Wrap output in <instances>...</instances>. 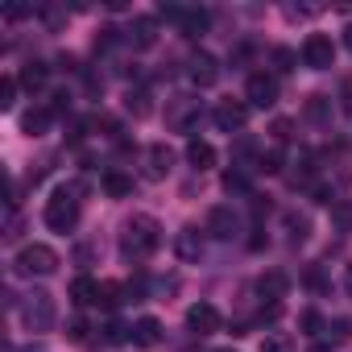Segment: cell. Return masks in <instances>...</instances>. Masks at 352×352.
I'll return each instance as SVG.
<instances>
[{
	"label": "cell",
	"mask_w": 352,
	"mask_h": 352,
	"mask_svg": "<svg viewBox=\"0 0 352 352\" xmlns=\"http://www.w3.org/2000/svg\"><path fill=\"white\" fill-rule=\"evenodd\" d=\"M17 274H25V278H46V274H54L58 270V253L50 249V245H25L21 253H17Z\"/></svg>",
	"instance_id": "cell-3"
},
{
	"label": "cell",
	"mask_w": 352,
	"mask_h": 352,
	"mask_svg": "<svg viewBox=\"0 0 352 352\" xmlns=\"http://www.w3.org/2000/svg\"><path fill=\"white\" fill-rule=\"evenodd\" d=\"M120 294H124V286H116V282H100V307L104 311H112V307H120Z\"/></svg>",
	"instance_id": "cell-24"
},
{
	"label": "cell",
	"mask_w": 352,
	"mask_h": 352,
	"mask_svg": "<svg viewBox=\"0 0 352 352\" xmlns=\"http://www.w3.org/2000/svg\"><path fill=\"white\" fill-rule=\"evenodd\" d=\"M46 224L54 228V232H71L75 224H79V199H75V191H54L50 195V204H46Z\"/></svg>",
	"instance_id": "cell-2"
},
{
	"label": "cell",
	"mask_w": 352,
	"mask_h": 352,
	"mask_svg": "<svg viewBox=\"0 0 352 352\" xmlns=\"http://www.w3.org/2000/svg\"><path fill=\"white\" fill-rule=\"evenodd\" d=\"M224 191H228V195H232V191L241 195V191H249V179H245L241 170H228V174H224Z\"/></svg>",
	"instance_id": "cell-29"
},
{
	"label": "cell",
	"mask_w": 352,
	"mask_h": 352,
	"mask_svg": "<svg viewBox=\"0 0 352 352\" xmlns=\"http://www.w3.org/2000/svg\"><path fill=\"white\" fill-rule=\"evenodd\" d=\"M191 79H195V87H216L220 83V63L212 54H195L191 58Z\"/></svg>",
	"instance_id": "cell-11"
},
{
	"label": "cell",
	"mask_w": 352,
	"mask_h": 352,
	"mask_svg": "<svg viewBox=\"0 0 352 352\" xmlns=\"http://www.w3.org/2000/svg\"><path fill=\"white\" fill-rule=\"evenodd\" d=\"M145 162H149V166H145V174H149V179H166V174H170V166H174V149L157 141V145H149V149H145Z\"/></svg>",
	"instance_id": "cell-10"
},
{
	"label": "cell",
	"mask_w": 352,
	"mask_h": 352,
	"mask_svg": "<svg viewBox=\"0 0 352 352\" xmlns=\"http://www.w3.org/2000/svg\"><path fill=\"white\" fill-rule=\"evenodd\" d=\"M96 298H100V282L96 278H75L71 282V302L75 307H91Z\"/></svg>",
	"instance_id": "cell-18"
},
{
	"label": "cell",
	"mask_w": 352,
	"mask_h": 352,
	"mask_svg": "<svg viewBox=\"0 0 352 352\" xmlns=\"http://www.w3.org/2000/svg\"><path fill=\"white\" fill-rule=\"evenodd\" d=\"M212 116H216V129L220 133H241L249 124V104L245 100H220Z\"/></svg>",
	"instance_id": "cell-7"
},
{
	"label": "cell",
	"mask_w": 352,
	"mask_h": 352,
	"mask_svg": "<svg viewBox=\"0 0 352 352\" xmlns=\"http://www.w3.org/2000/svg\"><path fill=\"white\" fill-rule=\"evenodd\" d=\"M104 191H108L112 199H129V195H133V179H129L124 170H108V174H104Z\"/></svg>",
	"instance_id": "cell-19"
},
{
	"label": "cell",
	"mask_w": 352,
	"mask_h": 352,
	"mask_svg": "<svg viewBox=\"0 0 352 352\" xmlns=\"http://www.w3.org/2000/svg\"><path fill=\"white\" fill-rule=\"evenodd\" d=\"M157 340H162V323H157L153 315H145V319L133 323V344H137V348H153Z\"/></svg>",
	"instance_id": "cell-15"
},
{
	"label": "cell",
	"mask_w": 352,
	"mask_h": 352,
	"mask_svg": "<svg viewBox=\"0 0 352 352\" xmlns=\"http://www.w3.org/2000/svg\"><path fill=\"white\" fill-rule=\"evenodd\" d=\"M50 79V67L46 63H25V71H21V87H42Z\"/></svg>",
	"instance_id": "cell-22"
},
{
	"label": "cell",
	"mask_w": 352,
	"mask_h": 352,
	"mask_svg": "<svg viewBox=\"0 0 352 352\" xmlns=\"http://www.w3.org/2000/svg\"><path fill=\"white\" fill-rule=\"evenodd\" d=\"M187 162H191L195 170H212V166H216V149H212V141L191 137V141H187Z\"/></svg>",
	"instance_id": "cell-13"
},
{
	"label": "cell",
	"mask_w": 352,
	"mask_h": 352,
	"mask_svg": "<svg viewBox=\"0 0 352 352\" xmlns=\"http://www.w3.org/2000/svg\"><path fill=\"white\" fill-rule=\"evenodd\" d=\"M302 63H307L311 71L336 67V46H331V38H327V34H311V38L302 42Z\"/></svg>",
	"instance_id": "cell-5"
},
{
	"label": "cell",
	"mask_w": 352,
	"mask_h": 352,
	"mask_svg": "<svg viewBox=\"0 0 352 352\" xmlns=\"http://www.w3.org/2000/svg\"><path fill=\"white\" fill-rule=\"evenodd\" d=\"M245 100H249V108H274V104H278V79L265 75V71L249 75V83H245Z\"/></svg>",
	"instance_id": "cell-6"
},
{
	"label": "cell",
	"mask_w": 352,
	"mask_h": 352,
	"mask_svg": "<svg viewBox=\"0 0 352 352\" xmlns=\"http://www.w3.org/2000/svg\"><path fill=\"white\" fill-rule=\"evenodd\" d=\"M129 42H133L137 50H149V46L157 42V21H153V17H137V21L129 25Z\"/></svg>",
	"instance_id": "cell-12"
},
{
	"label": "cell",
	"mask_w": 352,
	"mask_h": 352,
	"mask_svg": "<svg viewBox=\"0 0 352 352\" xmlns=\"http://www.w3.org/2000/svg\"><path fill=\"white\" fill-rule=\"evenodd\" d=\"M195 116H199V100H191V96H174L166 108V124L179 129V133H187L195 124Z\"/></svg>",
	"instance_id": "cell-8"
},
{
	"label": "cell",
	"mask_w": 352,
	"mask_h": 352,
	"mask_svg": "<svg viewBox=\"0 0 352 352\" xmlns=\"http://www.w3.org/2000/svg\"><path fill=\"white\" fill-rule=\"evenodd\" d=\"M274 137L286 141V137H290V120H274Z\"/></svg>",
	"instance_id": "cell-35"
},
{
	"label": "cell",
	"mask_w": 352,
	"mask_h": 352,
	"mask_svg": "<svg viewBox=\"0 0 352 352\" xmlns=\"http://www.w3.org/2000/svg\"><path fill=\"white\" fill-rule=\"evenodd\" d=\"M174 249H179L183 261H199V253H204V236H199L195 228H183L179 241H174Z\"/></svg>",
	"instance_id": "cell-16"
},
{
	"label": "cell",
	"mask_w": 352,
	"mask_h": 352,
	"mask_svg": "<svg viewBox=\"0 0 352 352\" xmlns=\"http://www.w3.org/2000/svg\"><path fill=\"white\" fill-rule=\"evenodd\" d=\"M124 108H129L133 116H149V112H153V108H149V96H145V91H129V96H124Z\"/></svg>",
	"instance_id": "cell-26"
},
{
	"label": "cell",
	"mask_w": 352,
	"mask_h": 352,
	"mask_svg": "<svg viewBox=\"0 0 352 352\" xmlns=\"http://www.w3.org/2000/svg\"><path fill=\"white\" fill-rule=\"evenodd\" d=\"M21 319H25L30 331H46V327H54V298H50L46 290H34V294L21 302Z\"/></svg>",
	"instance_id": "cell-4"
},
{
	"label": "cell",
	"mask_w": 352,
	"mask_h": 352,
	"mask_svg": "<svg viewBox=\"0 0 352 352\" xmlns=\"http://www.w3.org/2000/svg\"><path fill=\"white\" fill-rule=\"evenodd\" d=\"M257 170H261V174H278V170H282V153H278V149L261 153V157H257Z\"/></svg>",
	"instance_id": "cell-28"
},
{
	"label": "cell",
	"mask_w": 352,
	"mask_h": 352,
	"mask_svg": "<svg viewBox=\"0 0 352 352\" xmlns=\"http://www.w3.org/2000/svg\"><path fill=\"white\" fill-rule=\"evenodd\" d=\"M274 67H278V71H294V50L278 46V50H274Z\"/></svg>",
	"instance_id": "cell-30"
},
{
	"label": "cell",
	"mask_w": 352,
	"mask_h": 352,
	"mask_svg": "<svg viewBox=\"0 0 352 352\" xmlns=\"http://www.w3.org/2000/svg\"><path fill=\"white\" fill-rule=\"evenodd\" d=\"M311 352H331V344H315V348H311Z\"/></svg>",
	"instance_id": "cell-39"
},
{
	"label": "cell",
	"mask_w": 352,
	"mask_h": 352,
	"mask_svg": "<svg viewBox=\"0 0 352 352\" xmlns=\"http://www.w3.org/2000/svg\"><path fill=\"white\" fill-rule=\"evenodd\" d=\"M25 13H30V9H25V5H9V9H5V21H21V17H25Z\"/></svg>",
	"instance_id": "cell-34"
},
{
	"label": "cell",
	"mask_w": 352,
	"mask_h": 352,
	"mask_svg": "<svg viewBox=\"0 0 352 352\" xmlns=\"http://www.w3.org/2000/svg\"><path fill=\"white\" fill-rule=\"evenodd\" d=\"M187 327L195 336H212V331H220V311L212 302H195V307H187Z\"/></svg>",
	"instance_id": "cell-9"
},
{
	"label": "cell",
	"mask_w": 352,
	"mask_h": 352,
	"mask_svg": "<svg viewBox=\"0 0 352 352\" xmlns=\"http://www.w3.org/2000/svg\"><path fill=\"white\" fill-rule=\"evenodd\" d=\"M331 216L340 228H352V204H331Z\"/></svg>",
	"instance_id": "cell-31"
},
{
	"label": "cell",
	"mask_w": 352,
	"mask_h": 352,
	"mask_svg": "<svg viewBox=\"0 0 352 352\" xmlns=\"http://www.w3.org/2000/svg\"><path fill=\"white\" fill-rule=\"evenodd\" d=\"M344 46H348V54H352V25L344 30Z\"/></svg>",
	"instance_id": "cell-38"
},
{
	"label": "cell",
	"mask_w": 352,
	"mask_h": 352,
	"mask_svg": "<svg viewBox=\"0 0 352 352\" xmlns=\"http://www.w3.org/2000/svg\"><path fill=\"white\" fill-rule=\"evenodd\" d=\"M286 228H290V241H307V232H311V224H307V216H286Z\"/></svg>",
	"instance_id": "cell-27"
},
{
	"label": "cell",
	"mask_w": 352,
	"mask_h": 352,
	"mask_svg": "<svg viewBox=\"0 0 352 352\" xmlns=\"http://www.w3.org/2000/svg\"><path fill=\"white\" fill-rule=\"evenodd\" d=\"M17 83H21V79H13V75L0 79V108H5V112L17 104Z\"/></svg>",
	"instance_id": "cell-25"
},
{
	"label": "cell",
	"mask_w": 352,
	"mask_h": 352,
	"mask_svg": "<svg viewBox=\"0 0 352 352\" xmlns=\"http://www.w3.org/2000/svg\"><path fill=\"white\" fill-rule=\"evenodd\" d=\"M67 336H71V340H75V344H79V340H87V323H83V319H75V323H71V331H67Z\"/></svg>",
	"instance_id": "cell-33"
},
{
	"label": "cell",
	"mask_w": 352,
	"mask_h": 352,
	"mask_svg": "<svg viewBox=\"0 0 352 352\" xmlns=\"http://www.w3.org/2000/svg\"><path fill=\"white\" fill-rule=\"evenodd\" d=\"M46 124H50V112H46V108H34V112L21 116V133H30V137H42Z\"/></svg>",
	"instance_id": "cell-21"
},
{
	"label": "cell",
	"mask_w": 352,
	"mask_h": 352,
	"mask_svg": "<svg viewBox=\"0 0 352 352\" xmlns=\"http://www.w3.org/2000/svg\"><path fill=\"white\" fill-rule=\"evenodd\" d=\"M220 352H232V348H220Z\"/></svg>",
	"instance_id": "cell-40"
},
{
	"label": "cell",
	"mask_w": 352,
	"mask_h": 352,
	"mask_svg": "<svg viewBox=\"0 0 352 352\" xmlns=\"http://www.w3.org/2000/svg\"><path fill=\"white\" fill-rule=\"evenodd\" d=\"M208 232H216V236H232V232H236V212H232V208H212V216H208Z\"/></svg>",
	"instance_id": "cell-17"
},
{
	"label": "cell",
	"mask_w": 352,
	"mask_h": 352,
	"mask_svg": "<svg viewBox=\"0 0 352 352\" xmlns=\"http://www.w3.org/2000/svg\"><path fill=\"white\" fill-rule=\"evenodd\" d=\"M302 327H307V331H319L323 323H319V315H315V311H307V315H302Z\"/></svg>",
	"instance_id": "cell-36"
},
{
	"label": "cell",
	"mask_w": 352,
	"mask_h": 352,
	"mask_svg": "<svg viewBox=\"0 0 352 352\" xmlns=\"http://www.w3.org/2000/svg\"><path fill=\"white\" fill-rule=\"evenodd\" d=\"M179 25H183L187 38H199V34L208 30V13H204V9H183V21H179Z\"/></svg>",
	"instance_id": "cell-20"
},
{
	"label": "cell",
	"mask_w": 352,
	"mask_h": 352,
	"mask_svg": "<svg viewBox=\"0 0 352 352\" xmlns=\"http://www.w3.org/2000/svg\"><path fill=\"white\" fill-rule=\"evenodd\" d=\"M344 290H348V298H352V265L344 270Z\"/></svg>",
	"instance_id": "cell-37"
},
{
	"label": "cell",
	"mask_w": 352,
	"mask_h": 352,
	"mask_svg": "<svg viewBox=\"0 0 352 352\" xmlns=\"http://www.w3.org/2000/svg\"><path fill=\"white\" fill-rule=\"evenodd\" d=\"M257 290H261L265 298H274V302H278V298H286V290H290V278H286L282 270H270V274H261V278H257Z\"/></svg>",
	"instance_id": "cell-14"
},
{
	"label": "cell",
	"mask_w": 352,
	"mask_h": 352,
	"mask_svg": "<svg viewBox=\"0 0 352 352\" xmlns=\"http://www.w3.org/2000/svg\"><path fill=\"white\" fill-rule=\"evenodd\" d=\"M157 245H162V224L153 216H133L120 232V249L133 261H145L149 253H157Z\"/></svg>",
	"instance_id": "cell-1"
},
{
	"label": "cell",
	"mask_w": 352,
	"mask_h": 352,
	"mask_svg": "<svg viewBox=\"0 0 352 352\" xmlns=\"http://www.w3.org/2000/svg\"><path fill=\"white\" fill-rule=\"evenodd\" d=\"M257 352H294V336H286V331H270V336L261 340Z\"/></svg>",
	"instance_id": "cell-23"
},
{
	"label": "cell",
	"mask_w": 352,
	"mask_h": 352,
	"mask_svg": "<svg viewBox=\"0 0 352 352\" xmlns=\"http://www.w3.org/2000/svg\"><path fill=\"white\" fill-rule=\"evenodd\" d=\"M104 331H108V344H124V340H129V331H133V327H120V323H108V327H104Z\"/></svg>",
	"instance_id": "cell-32"
}]
</instances>
